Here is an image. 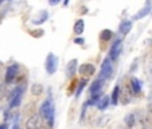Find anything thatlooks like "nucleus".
Here are the masks:
<instances>
[{
	"label": "nucleus",
	"instance_id": "obj_5",
	"mask_svg": "<svg viewBox=\"0 0 152 129\" xmlns=\"http://www.w3.org/2000/svg\"><path fill=\"white\" fill-rule=\"evenodd\" d=\"M121 51H123V42H121L120 39L116 40L115 43H113L112 46H110V50H109V58L112 60H116L118 57H120Z\"/></svg>",
	"mask_w": 152,
	"mask_h": 129
},
{
	"label": "nucleus",
	"instance_id": "obj_22",
	"mask_svg": "<svg viewBox=\"0 0 152 129\" xmlns=\"http://www.w3.org/2000/svg\"><path fill=\"white\" fill-rule=\"evenodd\" d=\"M74 43L75 44H83V43H85V39H83V38H75Z\"/></svg>",
	"mask_w": 152,
	"mask_h": 129
},
{
	"label": "nucleus",
	"instance_id": "obj_25",
	"mask_svg": "<svg viewBox=\"0 0 152 129\" xmlns=\"http://www.w3.org/2000/svg\"><path fill=\"white\" fill-rule=\"evenodd\" d=\"M149 71H151V74H152V55H151V58H149Z\"/></svg>",
	"mask_w": 152,
	"mask_h": 129
},
{
	"label": "nucleus",
	"instance_id": "obj_19",
	"mask_svg": "<svg viewBox=\"0 0 152 129\" xmlns=\"http://www.w3.org/2000/svg\"><path fill=\"white\" fill-rule=\"evenodd\" d=\"M112 36H113V32L110 31V30H102V31H101V34H100L101 40H104V42H108V40H109Z\"/></svg>",
	"mask_w": 152,
	"mask_h": 129
},
{
	"label": "nucleus",
	"instance_id": "obj_30",
	"mask_svg": "<svg viewBox=\"0 0 152 129\" xmlns=\"http://www.w3.org/2000/svg\"><path fill=\"white\" fill-rule=\"evenodd\" d=\"M40 129H42V128H40Z\"/></svg>",
	"mask_w": 152,
	"mask_h": 129
},
{
	"label": "nucleus",
	"instance_id": "obj_26",
	"mask_svg": "<svg viewBox=\"0 0 152 129\" xmlns=\"http://www.w3.org/2000/svg\"><path fill=\"white\" fill-rule=\"evenodd\" d=\"M8 128V125L7 124H3V125H0V129H7Z\"/></svg>",
	"mask_w": 152,
	"mask_h": 129
},
{
	"label": "nucleus",
	"instance_id": "obj_12",
	"mask_svg": "<svg viewBox=\"0 0 152 129\" xmlns=\"http://www.w3.org/2000/svg\"><path fill=\"white\" fill-rule=\"evenodd\" d=\"M131 28H132V22H131V20H124V22L120 23V26H118V31L123 35L128 34V32L131 31Z\"/></svg>",
	"mask_w": 152,
	"mask_h": 129
},
{
	"label": "nucleus",
	"instance_id": "obj_17",
	"mask_svg": "<svg viewBox=\"0 0 152 129\" xmlns=\"http://www.w3.org/2000/svg\"><path fill=\"white\" fill-rule=\"evenodd\" d=\"M31 93H32V95H35V97L42 95L43 94V86L40 85V83H34V85L31 86Z\"/></svg>",
	"mask_w": 152,
	"mask_h": 129
},
{
	"label": "nucleus",
	"instance_id": "obj_23",
	"mask_svg": "<svg viewBox=\"0 0 152 129\" xmlns=\"http://www.w3.org/2000/svg\"><path fill=\"white\" fill-rule=\"evenodd\" d=\"M61 3V0H49V4L50 6H57V4Z\"/></svg>",
	"mask_w": 152,
	"mask_h": 129
},
{
	"label": "nucleus",
	"instance_id": "obj_27",
	"mask_svg": "<svg viewBox=\"0 0 152 129\" xmlns=\"http://www.w3.org/2000/svg\"><path fill=\"white\" fill-rule=\"evenodd\" d=\"M69 1H70V0H63V6L66 7V6H67V4H69Z\"/></svg>",
	"mask_w": 152,
	"mask_h": 129
},
{
	"label": "nucleus",
	"instance_id": "obj_20",
	"mask_svg": "<svg viewBox=\"0 0 152 129\" xmlns=\"http://www.w3.org/2000/svg\"><path fill=\"white\" fill-rule=\"evenodd\" d=\"M125 124H126L128 128L133 126V124H135V116L133 114H126L125 116Z\"/></svg>",
	"mask_w": 152,
	"mask_h": 129
},
{
	"label": "nucleus",
	"instance_id": "obj_11",
	"mask_svg": "<svg viewBox=\"0 0 152 129\" xmlns=\"http://www.w3.org/2000/svg\"><path fill=\"white\" fill-rule=\"evenodd\" d=\"M77 66H78V60L77 59H72L69 60V63L66 65V73L67 75H74L75 73H77Z\"/></svg>",
	"mask_w": 152,
	"mask_h": 129
},
{
	"label": "nucleus",
	"instance_id": "obj_29",
	"mask_svg": "<svg viewBox=\"0 0 152 129\" xmlns=\"http://www.w3.org/2000/svg\"><path fill=\"white\" fill-rule=\"evenodd\" d=\"M3 1H4V0H0V4H1V3H3Z\"/></svg>",
	"mask_w": 152,
	"mask_h": 129
},
{
	"label": "nucleus",
	"instance_id": "obj_3",
	"mask_svg": "<svg viewBox=\"0 0 152 129\" xmlns=\"http://www.w3.org/2000/svg\"><path fill=\"white\" fill-rule=\"evenodd\" d=\"M58 62H59V59H58L57 55L51 54L50 52L49 55H47L46 60H45V69H46L47 74H54L55 71L58 70Z\"/></svg>",
	"mask_w": 152,
	"mask_h": 129
},
{
	"label": "nucleus",
	"instance_id": "obj_7",
	"mask_svg": "<svg viewBox=\"0 0 152 129\" xmlns=\"http://www.w3.org/2000/svg\"><path fill=\"white\" fill-rule=\"evenodd\" d=\"M42 128V124H40V118L39 116L34 114L30 116L26 121V129H40Z\"/></svg>",
	"mask_w": 152,
	"mask_h": 129
},
{
	"label": "nucleus",
	"instance_id": "obj_9",
	"mask_svg": "<svg viewBox=\"0 0 152 129\" xmlns=\"http://www.w3.org/2000/svg\"><path fill=\"white\" fill-rule=\"evenodd\" d=\"M110 102V97L109 95H102V97L98 98V101L96 102V106H97V109L100 110H104L108 108V105H109Z\"/></svg>",
	"mask_w": 152,
	"mask_h": 129
},
{
	"label": "nucleus",
	"instance_id": "obj_2",
	"mask_svg": "<svg viewBox=\"0 0 152 129\" xmlns=\"http://www.w3.org/2000/svg\"><path fill=\"white\" fill-rule=\"evenodd\" d=\"M113 74V60L109 57H106L104 59L102 65H101V71H100V78L102 81L110 78Z\"/></svg>",
	"mask_w": 152,
	"mask_h": 129
},
{
	"label": "nucleus",
	"instance_id": "obj_18",
	"mask_svg": "<svg viewBox=\"0 0 152 129\" xmlns=\"http://www.w3.org/2000/svg\"><path fill=\"white\" fill-rule=\"evenodd\" d=\"M47 17H49V14H47V11H42L39 14V17L38 19H34L32 22H34L35 24H42V23H45L47 20Z\"/></svg>",
	"mask_w": 152,
	"mask_h": 129
},
{
	"label": "nucleus",
	"instance_id": "obj_13",
	"mask_svg": "<svg viewBox=\"0 0 152 129\" xmlns=\"http://www.w3.org/2000/svg\"><path fill=\"white\" fill-rule=\"evenodd\" d=\"M131 90H132L135 94H139L141 92V82L137 78H131Z\"/></svg>",
	"mask_w": 152,
	"mask_h": 129
},
{
	"label": "nucleus",
	"instance_id": "obj_4",
	"mask_svg": "<svg viewBox=\"0 0 152 129\" xmlns=\"http://www.w3.org/2000/svg\"><path fill=\"white\" fill-rule=\"evenodd\" d=\"M24 89L22 86L16 87V89L12 92L11 94V101H10V109H14V108H18L20 105V101H22V95H23Z\"/></svg>",
	"mask_w": 152,
	"mask_h": 129
},
{
	"label": "nucleus",
	"instance_id": "obj_10",
	"mask_svg": "<svg viewBox=\"0 0 152 129\" xmlns=\"http://www.w3.org/2000/svg\"><path fill=\"white\" fill-rule=\"evenodd\" d=\"M94 71H96V69H94V66H93L92 63H85V65H82L81 66V69H80V73L81 74H83V75H93L94 74Z\"/></svg>",
	"mask_w": 152,
	"mask_h": 129
},
{
	"label": "nucleus",
	"instance_id": "obj_21",
	"mask_svg": "<svg viewBox=\"0 0 152 129\" xmlns=\"http://www.w3.org/2000/svg\"><path fill=\"white\" fill-rule=\"evenodd\" d=\"M86 82H88V81H86L85 78H83V79H81V81H80V85H78V89L75 90V95H77V97H78V95L81 94V92H82V90H83V87H85Z\"/></svg>",
	"mask_w": 152,
	"mask_h": 129
},
{
	"label": "nucleus",
	"instance_id": "obj_1",
	"mask_svg": "<svg viewBox=\"0 0 152 129\" xmlns=\"http://www.w3.org/2000/svg\"><path fill=\"white\" fill-rule=\"evenodd\" d=\"M54 114H55V108H54V103H53L51 98H47L42 102L39 108V116L43 118L49 124V126L51 128L53 124H54Z\"/></svg>",
	"mask_w": 152,
	"mask_h": 129
},
{
	"label": "nucleus",
	"instance_id": "obj_8",
	"mask_svg": "<svg viewBox=\"0 0 152 129\" xmlns=\"http://www.w3.org/2000/svg\"><path fill=\"white\" fill-rule=\"evenodd\" d=\"M102 82L104 81L101 78L96 79L94 82L92 83V86L89 87V93L90 95H94V94H101V89H102Z\"/></svg>",
	"mask_w": 152,
	"mask_h": 129
},
{
	"label": "nucleus",
	"instance_id": "obj_15",
	"mask_svg": "<svg viewBox=\"0 0 152 129\" xmlns=\"http://www.w3.org/2000/svg\"><path fill=\"white\" fill-rule=\"evenodd\" d=\"M149 11H151V6H149V4H147L145 7H144V8H141L140 11L137 12V14L135 15V16H133V19L135 20H139V19H143L144 16H147V15L149 14Z\"/></svg>",
	"mask_w": 152,
	"mask_h": 129
},
{
	"label": "nucleus",
	"instance_id": "obj_14",
	"mask_svg": "<svg viewBox=\"0 0 152 129\" xmlns=\"http://www.w3.org/2000/svg\"><path fill=\"white\" fill-rule=\"evenodd\" d=\"M83 30H85V23H83V20L82 19L75 20V23H74V34L80 36V35L83 34Z\"/></svg>",
	"mask_w": 152,
	"mask_h": 129
},
{
	"label": "nucleus",
	"instance_id": "obj_28",
	"mask_svg": "<svg viewBox=\"0 0 152 129\" xmlns=\"http://www.w3.org/2000/svg\"><path fill=\"white\" fill-rule=\"evenodd\" d=\"M12 129H19V128H18V125H14L12 126Z\"/></svg>",
	"mask_w": 152,
	"mask_h": 129
},
{
	"label": "nucleus",
	"instance_id": "obj_24",
	"mask_svg": "<svg viewBox=\"0 0 152 129\" xmlns=\"http://www.w3.org/2000/svg\"><path fill=\"white\" fill-rule=\"evenodd\" d=\"M3 92H4V86L0 83V98H1V95H3Z\"/></svg>",
	"mask_w": 152,
	"mask_h": 129
},
{
	"label": "nucleus",
	"instance_id": "obj_6",
	"mask_svg": "<svg viewBox=\"0 0 152 129\" xmlns=\"http://www.w3.org/2000/svg\"><path fill=\"white\" fill-rule=\"evenodd\" d=\"M18 71H19V65L16 63H12L7 67V71H6V83H11L12 81L16 78Z\"/></svg>",
	"mask_w": 152,
	"mask_h": 129
},
{
	"label": "nucleus",
	"instance_id": "obj_16",
	"mask_svg": "<svg viewBox=\"0 0 152 129\" xmlns=\"http://www.w3.org/2000/svg\"><path fill=\"white\" fill-rule=\"evenodd\" d=\"M118 100H120V86H116L112 92V95H110V102L113 105H117Z\"/></svg>",
	"mask_w": 152,
	"mask_h": 129
}]
</instances>
